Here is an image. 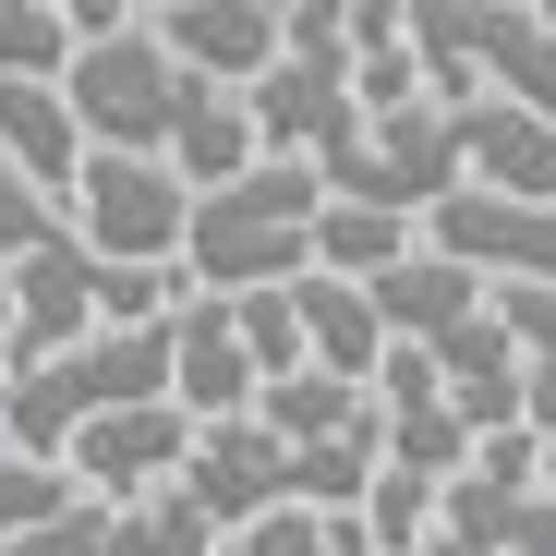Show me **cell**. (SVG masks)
<instances>
[{"label":"cell","mask_w":556,"mask_h":556,"mask_svg":"<svg viewBox=\"0 0 556 556\" xmlns=\"http://www.w3.org/2000/svg\"><path fill=\"white\" fill-rule=\"evenodd\" d=\"M327 169L303 157H266L242 169L230 194H194V242H181V278L218 303H254V291H303L315 278V230H327Z\"/></svg>","instance_id":"1"},{"label":"cell","mask_w":556,"mask_h":556,"mask_svg":"<svg viewBox=\"0 0 556 556\" xmlns=\"http://www.w3.org/2000/svg\"><path fill=\"white\" fill-rule=\"evenodd\" d=\"M412 49L435 110L508 98L532 122H556V13L544 0H412Z\"/></svg>","instance_id":"2"},{"label":"cell","mask_w":556,"mask_h":556,"mask_svg":"<svg viewBox=\"0 0 556 556\" xmlns=\"http://www.w3.org/2000/svg\"><path fill=\"white\" fill-rule=\"evenodd\" d=\"M61 98H73V122H85L98 157H181V134H194V110L218 98V85L181 73V61L157 49V25H134V37H110V49H85Z\"/></svg>","instance_id":"3"},{"label":"cell","mask_w":556,"mask_h":556,"mask_svg":"<svg viewBox=\"0 0 556 556\" xmlns=\"http://www.w3.org/2000/svg\"><path fill=\"white\" fill-rule=\"evenodd\" d=\"M73 242L98 266H181V242H194V181L169 157H98L85 194H73Z\"/></svg>","instance_id":"4"},{"label":"cell","mask_w":556,"mask_h":556,"mask_svg":"<svg viewBox=\"0 0 556 556\" xmlns=\"http://www.w3.org/2000/svg\"><path fill=\"white\" fill-rule=\"evenodd\" d=\"M146 25H157V49L194 85H218V98H254V85L291 61V13H266V0H169Z\"/></svg>","instance_id":"5"},{"label":"cell","mask_w":556,"mask_h":556,"mask_svg":"<svg viewBox=\"0 0 556 556\" xmlns=\"http://www.w3.org/2000/svg\"><path fill=\"white\" fill-rule=\"evenodd\" d=\"M194 447H206V424L181 400H134V412H110L98 435L73 447V484L110 496V508H134V496H169L181 472H194Z\"/></svg>","instance_id":"6"},{"label":"cell","mask_w":556,"mask_h":556,"mask_svg":"<svg viewBox=\"0 0 556 556\" xmlns=\"http://www.w3.org/2000/svg\"><path fill=\"white\" fill-rule=\"evenodd\" d=\"M85 339H110V266L85 254V242H49V254L13 278V376L73 363Z\"/></svg>","instance_id":"7"},{"label":"cell","mask_w":556,"mask_h":556,"mask_svg":"<svg viewBox=\"0 0 556 556\" xmlns=\"http://www.w3.org/2000/svg\"><path fill=\"white\" fill-rule=\"evenodd\" d=\"M181 496H194L230 544L254 532V520H278V508H303V459L278 447L266 424H206V447H194V472H181Z\"/></svg>","instance_id":"8"},{"label":"cell","mask_w":556,"mask_h":556,"mask_svg":"<svg viewBox=\"0 0 556 556\" xmlns=\"http://www.w3.org/2000/svg\"><path fill=\"white\" fill-rule=\"evenodd\" d=\"M169 400L194 412V424H254L266 376H254V351H242V315L218 291H194L169 315Z\"/></svg>","instance_id":"9"},{"label":"cell","mask_w":556,"mask_h":556,"mask_svg":"<svg viewBox=\"0 0 556 556\" xmlns=\"http://www.w3.org/2000/svg\"><path fill=\"white\" fill-rule=\"evenodd\" d=\"M376 412H388V472H424V484H459L472 472V424H459V400H447V376L424 351H388V376H376Z\"/></svg>","instance_id":"10"},{"label":"cell","mask_w":556,"mask_h":556,"mask_svg":"<svg viewBox=\"0 0 556 556\" xmlns=\"http://www.w3.org/2000/svg\"><path fill=\"white\" fill-rule=\"evenodd\" d=\"M376 315H388V339H400V351H447L459 327H484V315H496V278L424 242L400 278H376Z\"/></svg>","instance_id":"11"},{"label":"cell","mask_w":556,"mask_h":556,"mask_svg":"<svg viewBox=\"0 0 556 556\" xmlns=\"http://www.w3.org/2000/svg\"><path fill=\"white\" fill-rule=\"evenodd\" d=\"M0 157H13L49 206H73L85 169H98V146H85L73 98H61V85H13V73H0Z\"/></svg>","instance_id":"12"},{"label":"cell","mask_w":556,"mask_h":556,"mask_svg":"<svg viewBox=\"0 0 556 556\" xmlns=\"http://www.w3.org/2000/svg\"><path fill=\"white\" fill-rule=\"evenodd\" d=\"M459 157H472V194L556 206V122H532L508 98H472V110H459Z\"/></svg>","instance_id":"13"},{"label":"cell","mask_w":556,"mask_h":556,"mask_svg":"<svg viewBox=\"0 0 556 556\" xmlns=\"http://www.w3.org/2000/svg\"><path fill=\"white\" fill-rule=\"evenodd\" d=\"M303 339H315V376H339V388H376L400 351L376 291H351V278H303Z\"/></svg>","instance_id":"14"},{"label":"cell","mask_w":556,"mask_h":556,"mask_svg":"<svg viewBox=\"0 0 556 556\" xmlns=\"http://www.w3.org/2000/svg\"><path fill=\"white\" fill-rule=\"evenodd\" d=\"M424 242H412V218H388V206H327V230H315V278H351V291H376V278H400Z\"/></svg>","instance_id":"15"},{"label":"cell","mask_w":556,"mask_h":556,"mask_svg":"<svg viewBox=\"0 0 556 556\" xmlns=\"http://www.w3.org/2000/svg\"><path fill=\"white\" fill-rule=\"evenodd\" d=\"M278 447H339L351 424H376V388H339V376H291V388H266V412H254Z\"/></svg>","instance_id":"16"},{"label":"cell","mask_w":556,"mask_h":556,"mask_svg":"<svg viewBox=\"0 0 556 556\" xmlns=\"http://www.w3.org/2000/svg\"><path fill=\"white\" fill-rule=\"evenodd\" d=\"M218 544H230V532H218L194 496L169 484V496H134V508H110V544H98V556H218Z\"/></svg>","instance_id":"17"},{"label":"cell","mask_w":556,"mask_h":556,"mask_svg":"<svg viewBox=\"0 0 556 556\" xmlns=\"http://www.w3.org/2000/svg\"><path fill=\"white\" fill-rule=\"evenodd\" d=\"M73 61H85V37L61 0H0V73L13 85H73Z\"/></svg>","instance_id":"18"},{"label":"cell","mask_w":556,"mask_h":556,"mask_svg":"<svg viewBox=\"0 0 556 556\" xmlns=\"http://www.w3.org/2000/svg\"><path fill=\"white\" fill-rule=\"evenodd\" d=\"M61 508H85V484L61 472V459H25L13 435H0V544H25V532H49Z\"/></svg>","instance_id":"19"},{"label":"cell","mask_w":556,"mask_h":556,"mask_svg":"<svg viewBox=\"0 0 556 556\" xmlns=\"http://www.w3.org/2000/svg\"><path fill=\"white\" fill-rule=\"evenodd\" d=\"M242 315V351H254V376L266 388H291V376H315V339H303V291H254V303H230ZM266 412V400H254Z\"/></svg>","instance_id":"20"},{"label":"cell","mask_w":556,"mask_h":556,"mask_svg":"<svg viewBox=\"0 0 556 556\" xmlns=\"http://www.w3.org/2000/svg\"><path fill=\"white\" fill-rule=\"evenodd\" d=\"M230 556H376V532H363V508H278Z\"/></svg>","instance_id":"21"},{"label":"cell","mask_w":556,"mask_h":556,"mask_svg":"<svg viewBox=\"0 0 556 556\" xmlns=\"http://www.w3.org/2000/svg\"><path fill=\"white\" fill-rule=\"evenodd\" d=\"M496 315H508V339L556 376V291H496Z\"/></svg>","instance_id":"22"},{"label":"cell","mask_w":556,"mask_h":556,"mask_svg":"<svg viewBox=\"0 0 556 556\" xmlns=\"http://www.w3.org/2000/svg\"><path fill=\"white\" fill-rule=\"evenodd\" d=\"M520 424H532V435L556 447V376H544V363H532V400H520Z\"/></svg>","instance_id":"23"},{"label":"cell","mask_w":556,"mask_h":556,"mask_svg":"<svg viewBox=\"0 0 556 556\" xmlns=\"http://www.w3.org/2000/svg\"><path fill=\"white\" fill-rule=\"evenodd\" d=\"M0 181H13V157H0Z\"/></svg>","instance_id":"24"}]
</instances>
